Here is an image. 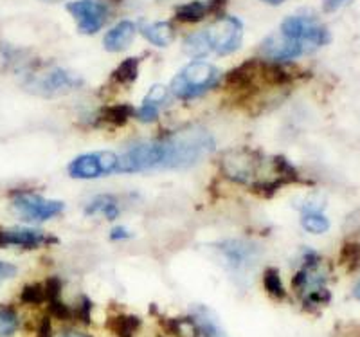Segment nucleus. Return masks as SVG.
<instances>
[{"mask_svg":"<svg viewBox=\"0 0 360 337\" xmlns=\"http://www.w3.org/2000/svg\"><path fill=\"white\" fill-rule=\"evenodd\" d=\"M159 144V168L176 170L197 165L214 150V139L205 128L186 127L169 134Z\"/></svg>","mask_w":360,"mask_h":337,"instance_id":"obj_1","label":"nucleus"},{"mask_svg":"<svg viewBox=\"0 0 360 337\" xmlns=\"http://www.w3.org/2000/svg\"><path fill=\"white\" fill-rule=\"evenodd\" d=\"M292 287L303 298L304 307L310 310L324 307L330 301V292L326 288V269H323V260L319 255H304L303 265L292 278Z\"/></svg>","mask_w":360,"mask_h":337,"instance_id":"obj_2","label":"nucleus"},{"mask_svg":"<svg viewBox=\"0 0 360 337\" xmlns=\"http://www.w3.org/2000/svg\"><path fill=\"white\" fill-rule=\"evenodd\" d=\"M220 72L214 65L205 62H193L180 70L172 80L169 91L173 96L182 99H193L205 94L218 83Z\"/></svg>","mask_w":360,"mask_h":337,"instance_id":"obj_3","label":"nucleus"},{"mask_svg":"<svg viewBox=\"0 0 360 337\" xmlns=\"http://www.w3.org/2000/svg\"><path fill=\"white\" fill-rule=\"evenodd\" d=\"M265 157L249 148L231 150L220 159L221 173L238 184H256L259 172L265 170Z\"/></svg>","mask_w":360,"mask_h":337,"instance_id":"obj_4","label":"nucleus"},{"mask_svg":"<svg viewBox=\"0 0 360 337\" xmlns=\"http://www.w3.org/2000/svg\"><path fill=\"white\" fill-rule=\"evenodd\" d=\"M279 34L287 40L303 44L307 51L326 46L328 42L332 40V34L323 24H319L311 17H304V15H294V17L285 18L279 27Z\"/></svg>","mask_w":360,"mask_h":337,"instance_id":"obj_5","label":"nucleus"},{"mask_svg":"<svg viewBox=\"0 0 360 337\" xmlns=\"http://www.w3.org/2000/svg\"><path fill=\"white\" fill-rule=\"evenodd\" d=\"M78 87H82V78L78 75H74L72 70L60 69V67L45 70L41 75L31 76L25 83V89L29 92L45 96V98L70 92L74 89H78Z\"/></svg>","mask_w":360,"mask_h":337,"instance_id":"obj_6","label":"nucleus"},{"mask_svg":"<svg viewBox=\"0 0 360 337\" xmlns=\"http://www.w3.org/2000/svg\"><path fill=\"white\" fill-rule=\"evenodd\" d=\"M202 31L207 38L209 49L214 51L220 56L234 53V51H238V47L242 46L243 25L234 17L220 18V20L213 22L209 27L202 29Z\"/></svg>","mask_w":360,"mask_h":337,"instance_id":"obj_7","label":"nucleus"},{"mask_svg":"<svg viewBox=\"0 0 360 337\" xmlns=\"http://www.w3.org/2000/svg\"><path fill=\"white\" fill-rule=\"evenodd\" d=\"M67 172L72 179H82V181L110 175L119 172V157L114 152L83 153L70 163Z\"/></svg>","mask_w":360,"mask_h":337,"instance_id":"obj_8","label":"nucleus"},{"mask_svg":"<svg viewBox=\"0 0 360 337\" xmlns=\"http://www.w3.org/2000/svg\"><path fill=\"white\" fill-rule=\"evenodd\" d=\"M13 208L17 215L29 222H45L51 218L58 217L63 211V202L49 201L40 195L33 193H18L13 198Z\"/></svg>","mask_w":360,"mask_h":337,"instance_id":"obj_9","label":"nucleus"},{"mask_svg":"<svg viewBox=\"0 0 360 337\" xmlns=\"http://www.w3.org/2000/svg\"><path fill=\"white\" fill-rule=\"evenodd\" d=\"M78 24V31L83 34H94L105 25L108 18V6L103 0H74L67 4Z\"/></svg>","mask_w":360,"mask_h":337,"instance_id":"obj_10","label":"nucleus"},{"mask_svg":"<svg viewBox=\"0 0 360 337\" xmlns=\"http://www.w3.org/2000/svg\"><path fill=\"white\" fill-rule=\"evenodd\" d=\"M160 155L159 144L155 143H139L131 146L123 157H119V172L135 173L146 172V170L159 168Z\"/></svg>","mask_w":360,"mask_h":337,"instance_id":"obj_11","label":"nucleus"},{"mask_svg":"<svg viewBox=\"0 0 360 337\" xmlns=\"http://www.w3.org/2000/svg\"><path fill=\"white\" fill-rule=\"evenodd\" d=\"M214 249L220 253L225 265L233 272H247L250 265L258 260L256 247L245 242H236V240H227V242L214 243Z\"/></svg>","mask_w":360,"mask_h":337,"instance_id":"obj_12","label":"nucleus"},{"mask_svg":"<svg viewBox=\"0 0 360 337\" xmlns=\"http://www.w3.org/2000/svg\"><path fill=\"white\" fill-rule=\"evenodd\" d=\"M53 236L34 229H2L0 227V247H22V249H37V247L53 243Z\"/></svg>","mask_w":360,"mask_h":337,"instance_id":"obj_13","label":"nucleus"},{"mask_svg":"<svg viewBox=\"0 0 360 337\" xmlns=\"http://www.w3.org/2000/svg\"><path fill=\"white\" fill-rule=\"evenodd\" d=\"M135 33H137V27H135L134 22H119L117 25H114V27L105 34L103 46H105L107 51H110V53H121V51L130 47V44L134 42Z\"/></svg>","mask_w":360,"mask_h":337,"instance_id":"obj_14","label":"nucleus"},{"mask_svg":"<svg viewBox=\"0 0 360 337\" xmlns=\"http://www.w3.org/2000/svg\"><path fill=\"white\" fill-rule=\"evenodd\" d=\"M119 206L117 201L114 197H108V195H98L92 201L86 204L85 215L86 217H96V215H101L103 218L107 220H115L119 217Z\"/></svg>","mask_w":360,"mask_h":337,"instance_id":"obj_15","label":"nucleus"},{"mask_svg":"<svg viewBox=\"0 0 360 337\" xmlns=\"http://www.w3.org/2000/svg\"><path fill=\"white\" fill-rule=\"evenodd\" d=\"M141 33H143V37L146 38L150 44H153V46L157 47L169 46L173 42V37H175L172 24H168V22H155V24L143 25V27H141Z\"/></svg>","mask_w":360,"mask_h":337,"instance_id":"obj_16","label":"nucleus"},{"mask_svg":"<svg viewBox=\"0 0 360 337\" xmlns=\"http://www.w3.org/2000/svg\"><path fill=\"white\" fill-rule=\"evenodd\" d=\"M131 114H135V110L128 105H114V107L103 108L99 112L96 123L105 125V127H123L128 123V120L131 117Z\"/></svg>","mask_w":360,"mask_h":337,"instance_id":"obj_17","label":"nucleus"},{"mask_svg":"<svg viewBox=\"0 0 360 337\" xmlns=\"http://www.w3.org/2000/svg\"><path fill=\"white\" fill-rule=\"evenodd\" d=\"M139 326V317L130 316V314H117V316L110 317V321H108V329L112 330L115 337H134Z\"/></svg>","mask_w":360,"mask_h":337,"instance_id":"obj_18","label":"nucleus"},{"mask_svg":"<svg viewBox=\"0 0 360 337\" xmlns=\"http://www.w3.org/2000/svg\"><path fill=\"white\" fill-rule=\"evenodd\" d=\"M211 11V6L205 4V2H189V4L179 6L175 13V18L184 24H195V22H200L202 18H205Z\"/></svg>","mask_w":360,"mask_h":337,"instance_id":"obj_19","label":"nucleus"},{"mask_svg":"<svg viewBox=\"0 0 360 337\" xmlns=\"http://www.w3.org/2000/svg\"><path fill=\"white\" fill-rule=\"evenodd\" d=\"M137 76H139V60L137 58H127L112 72V82L117 83V85H131L137 80Z\"/></svg>","mask_w":360,"mask_h":337,"instance_id":"obj_20","label":"nucleus"},{"mask_svg":"<svg viewBox=\"0 0 360 337\" xmlns=\"http://www.w3.org/2000/svg\"><path fill=\"white\" fill-rule=\"evenodd\" d=\"M301 226L311 234H323L330 229V220L321 211H304L301 217Z\"/></svg>","mask_w":360,"mask_h":337,"instance_id":"obj_21","label":"nucleus"},{"mask_svg":"<svg viewBox=\"0 0 360 337\" xmlns=\"http://www.w3.org/2000/svg\"><path fill=\"white\" fill-rule=\"evenodd\" d=\"M263 285H265V291L269 292V296H272L274 300H285L287 298V291L283 287L278 269L269 267L263 272Z\"/></svg>","mask_w":360,"mask_h":337,"instance_id":"obj_22","label":"nucleus"},{"mask_svg":"<svg viewBox=\"0 0 360 337\" xmlns=\"http://www.w3.org/2000/svg\"><path fill=\"white\" fill-rule=\"evenodd\" d=\"M184 51H186V54H189L191 58L207 56V54L211 53V49H209L207 38H205L204 31H198V33L189 34L184 42Z\"/></svg>","mask_w":360,"mask_h":337,"instance_id":"obj_23","label":"nucleus"},{"mask_svg":"<svg viewBox=\"0 0 360 337\" xmlns=\"http://www.w3.org/2000/svg\"><path fill=\"white\" fill-rule=\"evenodd\" d=\"M340 265L348 269V271H355L360 265V246L356 242H346L340 249Z\"/></svg>","mask_w":360,"mask_h":337,"instance_id":"obj_24","label":"nucleus"},{"mask_svg":"<svg viewBox=\"0 0 360 337\" xmlns=\"http://www.w3.org/2000/svg\"><path fill=\"white\" fill-rule=\"evenodd\" d=\"M18 329V317L11 307L0 305V337H9Z\"/></svg>","mask_w":360,"mask_h":337,"instance_id":"obj_25","label":"nucleus"},{"mask_svg":"<svg viewBox=\"0 0 360 337\" xmlns=\"http://www.w3.org/2000/svg\"><path fill=\"white\" fill-rule=\"evenodd\" d=\"M20 300L24 301V303H29V305L41 303V301L47 300V296H45V285H41V284L25 285L24 291H22V294H20Z\"/></svg>","mask_w":360,"mask_h":337,"instance_id":"obj_26","label":"nucleus"},{"mask_svg":"<svg viewBox=\"0 0 360 337\" xmlns=\"http://www.w3.org/2000/svg\"><path fill=\"white\" fill-rule=\"evenodd\" d=\"M166 96H168V92H166V87L153 85L152 89H150V92H148L146 99H144V103H150V105H155V107H159V105H162L164 101H166Z\"/></svg>","mask_w":360,"mask_h":337,"instance_id":"obj_27","label":"nucleus"},{"mask_svg":"<svg viewBox=\"0 0 360 337\" xmlns=\"http://www.w3.org/2000/svg\"><path fill=\"white\" fill-rule=\"evenodd\" d=\"M135 115H137V120L143 121V123H152L159 117V107L150 103H143V107L139 110H135Z\"/></svg>","mask_w":360,"mask_h":337,"instance_id":"obj_28","label":"nucleus"},{"mask_svg":"<svg viewBox=\"0 0 360 337\" xmlns=\"http://www.w3.org/2000/svg\"><path fill=\"white\" fill-rule=\"evenodd\" d=\"M13 276H17V267L8 262H0V284L13 278Z\"/></svg>","mask_w":360,"mask_h":337,"instance_id":"obj_29","label":"nucleus"},{"mask_svg":"<svg viewBox=\"0 0 360 337\" xmlns=\"http://www.w3.org/2000/svg\"><path fill=\"white\" fill-rule=\"evenodd\" d=\"M130 236H131V233L127 229V227H123V226L114 227V229H112V233H110V239L114 240V242H119V240H127V239H130Z\"/></svg>","mask_w":360,"mask_h":337,"instance_id":"obj_30","label":"nucleus"},{"mask_svg":"<svg viewBox=\"0 0 360 337\" xmlns=\"http://www.w3.org/2000/svg\"><path fill=\"white\" fill-rule=\"evenodd\" d=\"M346 2H348V0H324L323 8L326 13H333V11H337L339 8H342Z\"/></svg>","mask_w":360,"mask_h":337,"instance_id":"obj_31","label":"nucleus"},{"mask_svg":"<svg viewBox=\"0 0 360 337\" xmlns=\"http://www.w3.org/2000/svg\"><path fill=\"white\" fill-rule=\"evenodd\" d=\"M60 337H90V336H86V333H83V332H65V333H62Z\"/></svg>","mask_w":360,"mask_h":337,"instance_id":"obj_32","label":"nucleus"},{"mask_svg":"<svg viewBox=\"0 0 360 337\" xmlns=\"http://www.w3.org/2000/svg\"><path fill=\"white\" fill-rule=\"evenodd\" d=\"M353 296L360 301V281L355 285V288H353Z\"/></svg>","mask_w":360,"mask_h":337,"instance_id":"obj_33","label":"nucleus"},{"mask_svg":"<svg viewBox=\"0 0 360 337\" xmlns=\"http://www.w3.org/2000/svg\"><path fill=\"white\" fill-rule=\"evenodd\" d=\"M263 2H266V4H272V6H278V4H283L285 0H263Z\"/></svg>","mask_w":360,"mask_h":337,"instance_id":"obj_34","label":"nucleus"},{"mask_svg":"<svg viewBox=\"0 0 360 337\" xmlns=\"http://www.w3.org/2000/svg\"><path fill=\"white\" fill-rule=\"evenodd\" d=\"M44 2H60V0H44Z\"/></svg>","mask_w":360,"mask_h":337,"instance_id":"obj_35","label":"nucleus"}]
</instances>
